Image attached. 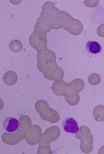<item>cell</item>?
I'll list each match as a JSON object with an SVG mask.
<instances>
[{"label":"cell","mask_w":104,"mask_h":154,"mask_svg":"<svg viewBox=\"0 0 104 154\" xmlns=\"http://www.w3.org/2000/svg\"><path fill=\"white\" fill-rule=\"evenodd\" d=\"M62 128L64 131L71 134H76L80 131L78 123L74 118H66L63 120L62 123Z\"/></svg>","instance_id":"obj_1"},{"label":"cell","mask_w":104,"mask_h":154,"mask_svg":"<svg viewBox=\"0 0 104 154\" xmlns=\"http://www.w3.org/2000/svg\"><path fill=\"white\" fill-rule=\"evenodd\" d=\"M3 128L7 132L13 133L19 130L20 128V122L14 117H7L3 120Z\"/></svg>","instance_id":"obj_2"},{"label":"cell","mask_w":104,"mask_h":154,"mask_svg":"<svg viewBox=\"0 0 104 154\" xmlns=\"http://www.w3.org/2000/svg\"><path fill=\"white\" fill-rule=\"evenodd\" d=\"M86 48L89 54H98L101 52L103 48L101 44L98 42L94 40H90L86 43Z\"/></svg>","instance_id":"obj_3"}]
</instances>
